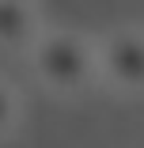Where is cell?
Instances as JSON below:
<instances>
[{
  "label": "cell",
  "mask_w": 144,
  "mask_h": 148,
  "mask_svg": "<svg viewBox=\"0 0 144 148\" xmlns=\"http://www.w3.org/2000/svg\"><path fill=\"white\" fill-rule=\"evenodd\" d=\"M27 61L46 91L76 99L99 80V42L80 31H42L27 49Z\"/></svg>",
  "instance_id": "6da1fadb"
},
{
  "label": "cell",
  "mask_w": 144,
  "mask_h": 148,
  "mask_svg": "<svg viewBox=\"0 0 144 148\" xmlns=\"http://www.w3.org/2000/svg\"><path fill=\"white\" fill-rule=\"evenodd\" d=\"M99 80L118 95H144V27H118L99 42Z\"/></svg>",
  "instance_id": "7a4b0ae2"
},
{
  "label": "cell",
  "mask_w": 144,
  "mask_h": 148,
  "mask_svg": "<svg viewBox=\"0 0 144 148\" xmlns=\"http://www.w3.org/2000/svg\"><path fill=\"white\" fill-rule=\"evenodd\" d=\"M42 34V19L34 0H0V49L27 53Z\"/></svg>",
  "instance_id": "3957f363"
},
{
  "label": "cell",
  "mask_w": 144,
  "mask_h": 148,
  "mask_svg": "<svg viewBox=\"0 0 144 148\" xmlns=\"http://www.w3.org/2000/svg\"><path fill=\"white\" fill-rule=\"evenodd\" d=\"M19 122H23V99H19L15 87L0 76V140L12 137L19 129Z\"/></svg>",
  "instance_id": "277c9868"
}]
</instances>
